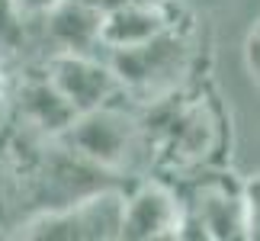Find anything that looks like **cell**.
I'll use <instances>...</instances> for the list:
<instances>
[{"mask_svg":"<svg viewBox=\"0 0 260 241\" xmlns=\"http://www.w3.org/2000/svg\"><path fill=\"white\" fill-rule=\"evenodd\" d=\"M132 180L93 164L61 135L36 132L16 119L0 129V228L13 232L26 219L55 213L106 187Z\"/></svg>","mask_w":260,"mask_h":241,"instance_id":"cell-1","label":"cell"},{"mask_svg":"<svg viewBox=\"0 0 260 241\" xmlns=\"http://www.w3.org/2000/svg\"><path fill=\"white\" fill-rule=\"evenodd\" d=\"M228 145H232V129L225 106L212 84L203 77L180 94L174 113L151 142V170L177 180L206 167H222Z\"/></svg>","mask_w":260,"mask_h":241,"instance_id":"cell-2","label":"cell"},{"mask_svg":"<svg viewBox=\"0 0 260 241\" xmlns=\"http://www.w3.org/2000/svg\"><path fill=\"white\" fill-rule=\"evenodd\" d=\"M106 62L122 87V97H128L132 103H151L199 80L196 68L203 62L199 26L189 13H183L174 26L145 42L109 48Z\"/></svg>","mask_w":260,"mask_h":241,"instance_id":"cell-3","label":"cell"},{"mask_svg":"<svg viewBox=\"0 0 260 241\" xmlns=\"http://www.w3.org/2000/svg\"><path fill=\"white\" fill-rule=\"evenodd\" d=\"M61 138L81 158L125 180H135L142 177V170H151V148L138 126V109L122 94L77 113L74 123L61 132Z\"/></svg>","mask_w":260,"mask_h":241,"instance_id":"cell-4","label":"cell"},{"mask_svg":"<svg viewBox=\"0 0 260 241\" xmlns=\"http://www.w3.org/2000/svg\"><path fill=\"white\" fill-rule=\"evenodd\" d=\"M180 196V232L177 238H247V213L241 180L222 167L171 180Z\"/></svg>","mask_w":260,"mask_h":241,"instance_id":"cell-5","label":"cell"},{"mask_svg":"<svg viewBox=\"0 0 260 241\" xmlns=\"http://www.w3.org/2000/svg\"><path fill=\"white\" fill-rule=\"evenodd\" d=\"M128 187H106L96 190L77 203L42 213L16 225L10 235L16 238H39V241H109L119 238V222H122V203Z\"/></svg>","mask_w":260,"mask_h":241,"instance_id":"cell-6","label":"cell"},{"mask_svg":"<svg viewBox=\"0 0 260 241\" xmlns=\"http://www.w3.org/2000/svg\"><path fill=\"white\" fill-rule=\"evenodd\" d=\"M180 232V196L167 177H135L125 190L119 238L157 241L177 238Z\"/></svg>","mask_w":260,"mask_h":241,"instance_id":"cell-7","label":"cell"},{"mask_svg":"<svg viewBox=\"0 0 260 241\" xmlns=\"http://www.w3.org/2000/svg\"><path fill=\"white\" fill-rule=\"evenodd\" d=\"M42 71L48 80L61 90V97L71 103L77 113L93 109L106 100H113L122 94L119 80L109 68L106 55H74V52H52L45 58H39Z\"/></svg>","mask_w":260,"mask_h":241,"instance_id":"cell-8","label":"cell"},{"mask_svg":"<svg viewBox=\"0 0 260 241\" xmlns=\"http://www.w3.org/2000/svg\"><path fill=\"white\" fill-rule=\"evenodd\" d=\"M77 109L61 97L39 62H26L10 87V119L23 123L36 132L61 135L74 123Z\"/></svg>","mask_w":260,"mask_h":241,"instance_id":"cell-9","label":"cell"},{"mask_svg":"<svg viewBox=\"0 0 260 241\" xmlns=\"http://www.w3.org/2000/svg\"><path fill=\"white\" fill-rule=\"evenodd\" d=\"M103 13L77 0H58L45 16L36 19V42L39 58L52 52H74V55H100L103 39Z\"/></svg>","mask_w":260,"mask_h":241,"instance_id":"cell-10","label":"cell"},{"mask_svg":"<svg viewBox=\"0 0 260 241\" xmlns=\"http://www.w3.org/2000/svg\"><path fill=\"white\" fill-rule=\"evenodd\" d=\"M183 16L174 0H125L116 10L103 13V48H125V45H138L145 39H151L157 33H164L167 26H174Z\"/></svg>","mask_w":260,"mask_h":241,"instance_id":"cell-11","label":"cell"},{"mask_svg":"<svg viewBox=\"0 0 260 241\" xmlns=\"http://www.w3.org/2000/svg\"><path fill=\"white\" fill-rule=\"evenodd\" d=\"M244 213H247V238H260V174L241 184Z\"/></svg>","mask_w":260,"mask_h":241,"instance_id":"cell-12","label":"cell"},{"mask_svg":"<svg viewBox=\"0 0 260 241\" xmlns=\"http://www.w3.org/2000/svg\"><path fill=\"white\" fill-rule=\"evenodd\" d=\"M244 62H247V71H251L254 84L260 87V23L251 29V36H247V45H244Z\"/></svg>","mask_w":260,"mask_h":241,"instance_id":"cell-13","label":"cell"},{"mask_svg":"<svg viewBox=\"0 0 260 241\" xmlns=\"http://www.w3.org/2000/svg\"><path fill=\"white\" fill-rule=\"evenodd\" d=\"M13 4H16V10L26 19H39V16H45L48 10L58 4V0H13Z\"/></svg>","mask_w":260,"mask_h":241,"instance_id":"cell-14","label":"cell"},{"mask_svg":"<svg viewBox=\"0 0 260 241\" xmlns=\"http://www.w3.org/2000/svg\"><path fill=\"white\" fill-rule=\"evenodd\" d=\"M77 4H87V7L100 10V13H109V10H116L119 4H125V0H77Z\"/></svg>","mask_w":260,"mask_h":241,"instance_id":"cell-15","label":"cell"},{"mask_svg":"<svg viewBox=\"0 0 260 241\" xmlns=\"http://www.w3.org/2000/svg\"><path fill=\"white\" fill-rule=\"evenodd\" d=\"M0 100H4V65H0Z\"/></svg>","mask_w":260,"mask_h":241,"instance_id":"cell-16","label":"cell"}]
</instances>
